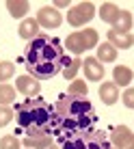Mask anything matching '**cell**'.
Listing matches in <instances>:
<instances>
[{"mask_svg":"<svg viewBox=\"0 0 134 149\" xmlns=\"http://www.w3.org/2000/svg\"><path fill=\"white\" fill-rule=\"evenodd\" d=\"M69 63V58L65 56V45L59 37H50V35L39 33V37H35L26 45L24 52V65H26L28 76L37 80H48L54 78L56 74H61L63 67Z\"/></svg>","mask_w":134,"mask_h":149,"instance_id":"6da1fadb","label":"cell"},{"mask_svg":"<svg viewBox=\"0 0 134 149\" xmlns=\"http://www.w3.org/2000/svg\"><path fill=\"white\" fill-rule=\"evenodd\" d=\"M97 123L95 108L87 97L63 93L52 108V134L65 138L82 130H93Z\"/></svg>","mask_w":134,"mask_h":149,"instance_id":"7a4b0ae2","label":"cell"},{"mask_svg":"<svg viewBox=\"0 0 134 149\" xmlns=\"http://www.w3.org/2000/svg\"><path fill=\"white\" fill-rule=\"evenodd\" d=\"M52 108L50 102L41 97H26L24 102L15 104V121L17 132H24L26 136H39L52 132Z\"/></svg>","mask_w":134,"mask_h":149,"instance_id":"3957f363","label":"cell"},{"mask_svg":"<svg viewBox=\"0 0 134 149\" xmlns=\"http://www.w3.org/2000/svg\"><path fill=\"white\" fill-rule=\"evenodd\" d=\"M61 149H108L110 141H108L104 130H82L76 134H69L65 138H59Z\"/></svg>","mask_w":134,"mask_h":149,"instance_id":"277c9868","label":"cell"},{"mask_svg":"<svg viewBox=\"0 0 134 149\" xmlns=\"http://www.w3.org/2000/svg\"><path fill=\"white\" fill-rule=\"evenodd\" d=\"M97 45H100V35H97L95 28L76 30V33H71L69 37L65 39V48L69 50L71 54H76V56H80L84 50L97 48Z\"/></svg>","mask_w":134,"mask_h":149,"instance_id":"5b68a950","label":"cell"},{"mask_svg":"<svg viewBox=\"0 0 134 149\" xmlns=\"http://www.w3.org/2000/svg\"><path fill=\"white\" fill-rule=\"evenodd\" d=\"M95 17V4L93 2H78L67 11V22L74 28H80L84 24H89Z\"/></svg>","mask_w":134,"mask_h":149,"instance_id":"8992f818","label":"cell"},{"mask_svg":"<svg viewBox=\"0 0 134 149\" xmlns=\"http://www.w3.org/2000/svg\"><path fill=\"white\" fill-rule=\"evenodd\" d=\"M35 19H37V24L41 28H59L63 24V15L54 7H41L37 11V17Z\"/></svg>","mask_w":134,"mask_h":149,"instance_id":"52a82bcc","label":"cell"},{"mask_svg":"<svg viewBox=\"0 0 134 149\" xmlns=\"http://www.w3.org/2000/svg\"><path fill=\"white\" fill-rule=\"evenodd\" d=\"M108 141L115 149H134V132L128 125H117Z\"/></svg>","mask_w":134,"mask_h":149,"instance_id":"ba28073f","label":"cell"},{"mask_svg":"<svg viewBox=\"0 0 134 149\" xmlns=\"http://www.w3.org/2000/svg\"><path fill=\"white\" fill-rule=\"evenodd\" d=\"M15 89L26 97H37L39 91H41V82L37 78H33V76L24 74V76H17V78H15Z\"/></svg>","mask_w":134,"mask_h":149,"instance_id":"9c48e42d","label":"cell"},{"mask_svg":"<svg viewBox=\"0 0 134 149\" xmlns=\"http://www.w3.org/2000/svg\"><path fill=\"white\" fill-rule=\"evenodd\" d=\"M82 69H84V78L91 80V82H100L104 80V65L100 63V61L95 58V56H89V58H84V65H82Z\"/></svg>","mask_w":134,"mask_h":149,"instance_id":"30bf717a","label":"cell"},{"mask_svg":"<svg viewBox=\"0 0 134 149\" xmlns=\"http://www.w3.org/2000/svg\"><path fill=\"white\" fill-rule=\"evenodd\" d=\"M108 43L115 45L117 50H130L134 45V35L132 33H117V30H108Z\"/></svg>","mask_w":134,"mask_h":149,"instance_id":"8fae6325","label":"cell"},{"mask_svg":"<svg viewBox=\"0 0 134 149\" xmlns=\"http://www.w3.org/2000/svg\"><path fill=\"white\" fill-rule=\"evenodd\" d=\"M39 24H37V19L35 17H24L22 19V24H20V37L22 39H26V41H33L35 37H39Z\"/></svg>","mask_w":134,"mask_h":149,"instance_id":"7c38bea8","label":"cell"},{"mask_svg":"<svg viewBox=\"0 0 134 149\" xmlns=\"http://www.w3.org/2000/svg\"><path fill=\"white\" fill-rule=\"evenodd\" d=\"M100 100H102V104L112 106L117 100H119V86H117L115 82H102V86H100Z\"/></svg>","mask_w":134,"mask_h":149,"instance_id":"4fadbf2b","label":"cell"},{"mask_svg":"<svg viewBox=\"0 0 134 149\" xmlns=\"http://www.w3.org/2000/svg\"><path fill=\"white\" fill-rule=\"evenodd\" d=\"M7 11L11 17L15 19H22V17H26V13L30 11V2L28 0H7Z\"/></svg>","mask_w":134,"mask_h":149,"instance_id":"5bb4252c","label":"cell"},{"mask_svg":"<svg viewBox=\"0 0 134 149\" xmlns=\"http://www.w3.org/2000/svg\"><path fill=\"white\" fill-rule=\"evenodd\" d=\"M24 149H48L52 145V134H39V136H24Z\"/></svg>","mask_w":134,"mask_h":149,"instance_id":"9a60e30c","label":"cell"},{"mask_svg":"<svg viewBox=\"0 0 134 149\" xmlns=\"http://www.w3.org/2000/svg\"><path fill=\"white\" fill-rule=\"evenodd\" d=\"M134 80V71L128 67V65H117L112 69V82L117 86H128L130 82Z\"/></svg>","mask_w":134,"mask_h":149,"instance_id":"2e32d148","label":"cell"},{"mask_svg":"<svg viewBox=\"0 0 134 149\" xmlns=\"http://www.w3.org/2000/svg\"><path fill=\"white\" fill-rule=\"evenodd\" d=\"M117 54H119V50L106 41V43L97 45V56H95V58L100 61V63H115V61H117Z\"/></svg>","mask_w":134,"mask_h":149,"instance_id":"e0dca14e","label":"cell"},{"mask_svg":"<svg viewBox=\"0 0 134 149\" xmlns=\"http://www.w3.org/2000/svg\"><path fill=\"white\" fill-rule=\"evenodd\" d=\"M119 13H121V9L117 7L115 2H104V4H102V9H100V17H102V22L110 24V26L117 22Z\"/></svg>","mask_w":134,"mask_h":149,"instance_id":"ac0fdd59","label":"cell"},{"mask_svg":"<svg viewBox=\"0 0 134 149\" xmlns=\"http://www.w3.org/2000/svg\"><path fill=\"white\" fill-rule=\"evenodd\" d=\"M132 24H134L132 13L126 11V9H121V13H119V17H117V22L112 24V30H117V33H130Z\"/></svg>","mask_w":134,"mask_h":149,"instance_id":"d6986e66","label":"cell"},{"mask_svg":"<svg viewBox=\"0 0 134 149\" xmlns=\"http://www.w3.org/2000/svg\"><path fill=\"white\" fill-rule=\"evenodd\" d=\"M67 95H78V97H87L89 95V86H87L84 80H71L69 89H67Z\"/></svg>","mask_w":134,"mask_h":149,"instance_id":"ffe728a7","label":"cell"},{"mask_svg":"<svg viewBox=\"0 0 134 149\" xmlns=\"http://www.w3.org/2000/svg\"><path fill=\"white\" fill-rule=\"evenodd\" d=\"M15 102V89L11 84H0V106H9Z\"/></svg>","mask_w":134,"mask_h":149,"instance_id":"44dd1931","label":"cell"},{"mask_svg":"<svg viewBox=\"0 0 134 149\" xmlns=\"http://www.w3.org/2000/svg\"><path fill=\"white\" fill-rule=\"evenodd\" d=\"M82 67V61L76 56V58H71L69 63L63 67V76H65V80H76V74H78V69Z\"/></svg>","mask_w":134,"mask_h":149,"instance_id":"7402d4cb","label":"cell"},{"mask_svg":"<svg viewBox=\"0 0 134 149\" xmlns=\"http://www.w3.org/2000/svg\"><path fill=\"white\" fill-rule=\"evenodd\" d=\"M13 74H15V65L11 61H2V63H0V84H4L7 80H11Z\"/></svg>","mask_w":134,"mask_h":149,"instance_id":"603a6c76","label":"cell"},{"mask_svg":"<svg viewBox=\"0 0 134 149\" xmlns=\"http://www.w3.org/2000/svg\"><path fill=\"white\" fill-rule=\"evenodd\" d=\"M20 138L15 134H4L2 138H0V149H20Z\"/></svg>","mask_w":134,"mask_h":149,"instance_id":"cb8c5ba5","label":"cell"},{"mask_svg":"<svg viewBox=\"0 0 134 149\" xmlns=\"http://www.w3.org/2000/svg\"><path fill=\"white\" fill-rule=\"evenodd\" d=\"M13 117H15L13 108H9V106H0V127L9 125V123L13 121Z\"/></svg>","mask_w":134,"mask_h":149,"instance_id":"d4e9b609","label":"cell"},{"mask_svg":"<svg viewBox=\"0 0 134 149\" xmlns=\"http://www.w3.org/2000/svg\"><path fill=\"white\" fill-rule=\"evenodd\" d=\"M121 100H123V106H126V108H134V86L123 91Z\"/></svg>","mask_w":134,"mask_h":149,"instance_id":"484cf974","label":"cell"},{"mask_svg":"<svg viewBox=\"0 0 134 149\" xmlns=\"http://www.w3.org/2000/svg\"><path fill=\"white\" fill-rule=\"evenodd\" d=\"M67 4H69V0H59V2H54V9H65Z\"/></svg>","mask_w":134,"mask_h":149,"instance_id":"4316f807","label":"cell"},{"mask_svg":"<svg viewBox=\"0 0 134 149\" xmlns=\"http://www.w3.org/2000/svg\"><path fill=\"white\" fill-rule=\"evenodd\" d=\"M48 149H61V147H54V145H50V147H48Z\"/></svg>","mask_w":134,"mask_h":149,"instance_id":"83f0119b","label":"cell"}]
</instances>
